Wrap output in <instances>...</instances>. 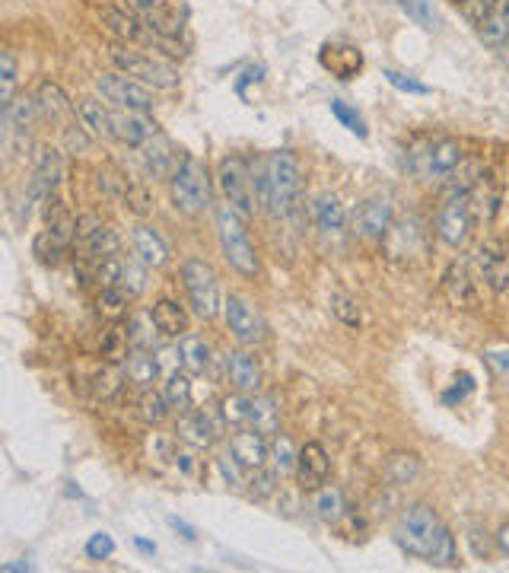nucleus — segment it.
<instances>
[{
  "instance_id": "f257e3e1",
  "label": "nucleus",
  "mask_w": 509,
  "mask_h": 573,
  "mask_svg": "<svg viewBox=\"0 0 509 573\" xmlns=\"http://www.w3.org/2000/svg\"><path fill=\"white\" fill-rule=\"evenodd\" d=\"M392 542L401 548V554L430 567H459L455 535L430 503H411V507L401 510L392 529Z\"/></svg>"
},
{
  "instance_id": "f03ea898",
  "label": "nucleus",
  "mask_w": 509,
  "mask_h": 573,
  "mask_svg": "<svg viewBox=\"0 0 509 573\" xmlns=\"http://www.w3.org/2000/svg\"><path fill=\"white\" fill-rule=\"evenodd\" d=\"M258 207L271 217H287L296 211L303 195V169L290 150H274L265 160L252 163Z\"/></svg>"
},
{
  "instance_id": "7ed1b4c3",
  "label": "nucleus",
  "mask_w": 509,
  "mask_h": 573,
  "mask_svg": "<svg viewBox=\"0 0 509 573\" xmlns=\"http://www.w3.org/2000/svg\"><path fill=\"white\" fill-rule=\"evenodd\" d=\"M465 150L452 137H427L408 150V172L424 185H449L465 166Z\"/></svg>"
},
{
  "instance_id": "20e7f679",
  "label": "nucleus",
  "mask_w": 509,
  "mask_h": 573,
  "mask_svg": "<svg viewBox=\"0 0 509 573\" xmlns=\"http://www.w3.org/2000/svg\"><path fill=\"white\" fill-rule=\"evenodd\" d=\"M217 242H220V252H223V262L230 265L239 277L252 281L258 277V252H255V242L245 230V220L236 207L230 204H220L217 207Z\"/></svg>"
},
{
  "instance_id": "39448f33",
  "label": "nucleus",
  "mask_w": 509,
  "mask_h": 573,
  "mask_svg": "<svg viewBox=\"0 0 509 573\" xmlns=\"http://www.w3.org/2000/svg\"><path fill=\"white\" fill-rule=\"evenodd\" d=\"M169 195L175 211L185 217H198L210 207V172L201 160L185 153L175 172L169 176Z\"/></svg>"
},
{
  "instance_id": "423d86ee",
  "label": "nucleus",
  "mask_w": 509,
  "mask_h": 573,
  "mask_svg": "<svg viewBox=\"0 0 509 573\" xmlns=\"http://www.w3.org/2000/svg\"><path fill=\"white\" fill-rule=\"evenodd\" d=\"M55 201V198H51ZM77 233H80V220L74 214H67L61 201H55V207H48V223L42 233H35L32 239V255L39 265L55 268L61 262V255L77 246Z\"/></svg>"
},
{
  "instance_id": "0eeeda50",
  "label": "nucleus",
  "mask_w": 509,
  "mask_h": 573,
  "mask_svg": "<svg viewBox=\"0 0 509 573\" xmlns=\"http://www.w3.org/2000/svg\"><path fill=\"white\" fill-rule=\"evenodd\" d=\"M182 287H185V297L188 306L195 312L198 319H217L223 300H220V281H217V271L210 268L204 258H185L182 262Z\"/></svg>"
},
{
  "instance_id": "6e6552de",
  "label": "nucleus",
  "mask_w": 509,
  "mask_h": 573,
  "mask_svg": "<svg viewBox=\"0 0 509 573\" xmlns=\"http://www.w3.org/2000/svg\"><path fill=\"white\" fill-rule=\"evenodd\" d=\"M112 64H115V71L140 80L144 86H153V90H172V86L179 83L175 64H169L160 55H150V51H134L128 45H115Z\"/></svg>"
},
{
  "instance_id": "1a4fd4ad",
  "label": "nucleus",
  "mask_w": 509,
  "mask_h": 573,
  "mask_svg": "<svg viewBox=\"0 0 509 573\" xmlns=\"http://www.w3.org/2000/svg\"><path fill=\"white\" fill-rule=\"evenodd\" d=\"M217 185L223 191L226 204L236 207L242 217L255 214V207H258L255 176H252V163L245 160V156H239V153L223 156L220 166H217Z\"/></svg>"
},
{
  "instance_id": "9d476101",
  "label": "nucleus",
  "mask_w": 509,
  "mask_h": 573,
  "mask_svg": "<svg viewBox=\"0 0 509 573\" xmlns=\"http://www.w3.org/2000/svg\"><path fill=\"white\" fill-rule=\"evenodd\" d=\"M478 223L471 217V207H468V191H452L449 198H443V204L436 207V217H433V233L436 239L443 242L449 249H462L465 242L471 239V230Z\"/></svg>"
},
{
  "instance_id": "9b49d317",
  "label": "nucleus",
  "mask_w": 509,
  "mask_h": 573,
  "mask_svg": "<svg viewBox=\"0 0 509 573\" xmlns=\"http://www.w3.org/2000/svg\"><path fill=\"white\" fill-rule=\"evenodd\" d=\"M96 90L102 93V99L115 109L125 112H150L153 109V93L150 86H144L140 80L121 74V71H105L96 80Z\"/></svg>"
},
{
  "instance_id": "f8f14e48",
  "label": "nucleus",
  "mask_w": 509,
  "mask_h": 573,
  "mask_svg": "<svg viewBox=\"0 0 509 573\" xmlns=\"http://www.w3.org/2000/svg\"><path fill=\"white\" fill-rule=\"evenodd\" d=\"M223 322L230 328V335L245 347H255L268 338L265 316L245 297H239V293H230V297L223 300Z\"/></svg>"
},
{
  "instance_id": "ddd939ff",
  "label": "nucleus",
  "mask_w": 509,
  "mask_h": 573,
  "mask_svg": "<svg viewBox=\"0 0 509 573\" xmlns=\"http://www.w3.org/2000/svg\"><path fill=\"white\" fill-rule=\"evenodd\" d=\"M395 223V204L389 191H376L366 201H360V207L350 217V227L360 239H370V242H382L385 233L392 230Z\"/></svg>"
},
{
  "instance_id": "4468645a",
  "label": "nucleus",
  "mask_w": 509,
  "mask_h": 573,
  "mask_svg": "<svg viewBox=\"0 0 509 573\" xmlns=\"http://www.w3.org/2000/svg\"><path fill=\"white\" fill-rule=\"evenodd\" d=\"M475 265L481 281L490 293H506L509 290V242L503 236H487L475 249Z\"/></svg>"
},
{
  "instance_id": "2eb2a0df",
  "label": "nucleus",
  "mask_w": 509,
  "mask_h": 573,
  "mask_svg": "<svg viewBox=\"0 0 509 573\" xmlns=\"http://www.w3.org/2000/svg\"><path fill=\"white\" fill-rule=\"evenodd\" d=\"M61 182V153L55 147H42L26 182V204H48Z\"/></svg>"
},
{
  "instance_id": "dca6fc26",
  "label": "nucleus",
  "mask_w": 509,
  "mask_h": 573,
  "mask_svg": "<svg viewBox=\"0 0 509 573\" xmlns=\"http://www.w3.org/2000/svg\"><path fill=\"white\" fill-rule=\"evenodd\" d=\"M385 252H389V258H401V262H411V258L424 255L427 249V230L424 223H420L417 217H401L392 223V230L385 233L382 239Z\"/></svg>"
},
{
  "instance_id": "f3484780",
  "label": "nucleus",
  "mask_w": 509,
  "mask_h": 573,
  "mask_svg": "<svg viewBox=\"0 0 509 573\" xmlns=\"http://www.w3.org/2000/svg\"><path fill=\"white\" fill-rule=\"evenodd\" d=\"M39 99L35 96H20L13 99V106L4 109V125H7V144L13 153H23L29 150L32 141V131H35V121H39Z\"/></svg>"
},
{
  "instance_id": "a211bd4d",
  "label": "nucleus",
  "mask_w": 509,
  "mask_h": 573,
  "mask_svg": "<svg viewBox=\"0 0 509 573\" xmlns=\"http://www.w3.org/2000/svg\"><path fill=\"white\" fill-rule=\"evenodd\" d=\"M77 249H80V258H86V262L96 265V262H102V258L118 255L121 236L109 227V223H102V220H80Z\"/></svg>"
},
{
  "instance_id": "6ab92c4d",
  "label": "nucleus",
  "mask_w": 509,
  "mask_h": 573,
  "mask_svg": "<svg viewBox=\"0 0 509 573\" xmlns=\"http://www.w3.org/2000/svg\"><path fill=\"white\" fill-rule=\"evenodd\" d=\"M296 484H300L303 491H319L328 484V475H331V459L325 453V446L322 443H303L300 446V456H296Z\"/></svg>"
},
{
  "instance_id": "aec40b11",
  "label": "nucleus",
  "mask_w": 509,
  "mask_h": 573,
  "mask_svg": "<svg viewBox=\"0 0 509 573\" xmlns=\"http://www.w3.org/2000/svg\"><path fill=\"white\" fill-rule=\"evenodd\" d=\"M271 453V443H268V433H261L255 427H239L230 440V456L245 468V472H261L268 462Z\"/></svg>"
},
{
  "instance_id": "412c9836",
  "label": "nucleus",
  "mask_w": 509,
  "mask_h": 573,
  "mask_svg": "<svg viewBox=\"0 0 509 573\" xmlns=\"http://www.w3.org/2000/svg\"><path fill=\"white\" fill-rule=\"evenodd\" d=\"M319 64L331 77L354 80L363 71V51L357 45H347V42H328L319 51Z\"/></svg>"
},
{
  "instance_id": "4be33fe9",
  "label": "nucleus",
  "mask_w": 509,
  "mask_h": 573,
  "mask_svg": "<svg viewBox=\"0 0 509 573\" xmlns=\"http://www.w3.org/2000/svg\"><path fill=\"white\" fill-rule=\"evenodd\" d=\"M443 293L455 309H475L478 306V281L468 265L452 262L443 271Z\"/></svg>"
},
{
  "instance_id": "5701e85b",
  "label": "nucleus",
  "mask_w": 509,
  "mask_h": 573,
  "mask_svg": "<svg viewBox=\"0 0 509 573\" xmlns=\"http://www.w3.org/2000/svg\"><path fill=\"white\" fill-rule=\"evenodd\" d=\"M175 437L185 443L195 453H204L217 443V424L207 418L204 411H185L179 421H175Z\"/></svg>"
},
{
  "instance_id": "b1692460",
  "label": "nucleus",
  "mask_w": 509,
  "mask_h": 573,
  "mask_svg": "<svg viewBox=\"0 0 509 573\" xmlns=\"http://www.w3.org/2000/svg\"><path fill=\"white\" fill-rule=\"evenodd\" d=\"M223 376L236 392H258L261 389V367L249 351H226L223 354Z\"/></svg>"
},
{
  "instance_id": "393cba45",
  "label": "nucleus",
  "mask_w": 509,
  "mask_h": 573,
  "mask_svg": "<svg viewBox=\"0 0 509 573\" xmlns=\"http://www.w3.org/2000/svg\"><path fill=\"white\" fill-rule=\"evenodd\" d=\"M468 207L475 223H494V217L500 214V185L490 172H481L478 182L468 188Z\"/></svg>"
},
{
  "instance_id": "a878e982",
  "label": "nucleus",
  "mask_w": 509,
  "mask_h": 573,
  "mask_svg": "<svg viewBox=\"0 0 509 573\" xmlns=\"http://www.w3.org/2000/svg\"><path fill=\"white\" fill-rule=\"evenodd\" d=\"M99 16H102V26L109 29L118 42H125V45L150 42V45H153V32H150L144 23H140L134 13H128V10H115V7H102Z\"/></svg>"
},
{
  "instance_id": "bb28decb",
  "label": "nucleus",
  "mask_w": 509,
  "mask_h": 573,
  "mask_svg": "<svg viewBox=\"0 0 509 573\" xmlns=\"http://www.w3.org/2000/svg\"><path fill=\"white\" fill-rule=\"evenodd\" d=\"M153 134H160V125H156L147 112H125V109L115 112V137L121 144L137 150V147H144Z\"/></svg>"
},
{
  "instance_id": "cd10ccee",
  "label": "nucleus",
  "mask_w": 509,
  "mask_h": 573,
  "mask_svg": "<svg viewBox=\"0 0 509 573\" xmlns=\"http://www.w3.org/2000/svg\"><path fill=\"white\" fill-rule=\"evenodd\" d=\"M137 153H140V163L147 169V176H153V179H169L175 166H179V160H175V153H172V144L163 134H153L144 147H137Z\"/></svg>"
},
{
  "instance_id": "c85d7f7f",
  "label": "nucleus",
  "mask_w": 509,
  "mask_h": 573,
  "mask_svg": "<svg viewBox=\"0 0 509 573\" xmlns=\"http://www.w3.org/2000/svg\"><path fill=\"white\" fill-rule=\"evenodd\" d=\"M125 373H128V382L134 389H153V382L163 376V367H160V357L156 351H144V347H131L128 357H125Z\"/></svg>"
},
{
  "instance_id": "c756f323",
  "label": "nucleus",
  "mask_w": 509,
  "mask_h": 573,
  "mask_svg": "<svg viewBox=\"0 0 509 573\" xmlns=\"http://www.w3.org/2000/svg\"><path fill=\"white\" fill-rule=\"evenodd\" d=\"M134 255L144 262L147 268H163L169 262V242L156 233L153 227H147V223H140V227H134Z\"/></svg>"
},
{
  "instance_id": "7c9ffc66",
  "label": "nucleus",
  "mask_w": 509,
  "mask_h": 573,
  "mask_svg": "<svg viewBox=\"0 0 509 573\" xmlns=\"http://www.w3.org/2000/svg\"><path fill=\"white\" fill-rule=\"evenodd\" d=\"M312 220H315V230H319L325 239L328 236H341L347 230V211H344V204L335 195H319V198H315Z\"/></svg>"
},
{
  "instance_id": "2f4dec72",
  "label": "nucleus",
  "mask_w": 509,
  "mask_h": 573,
  "mask_svg": "<svg viewBox=\"0 0 509 573\" xmlns=\"http://www.w3.org/2000/svg\"><path fill=\"white\" fill-rule=\"evenodd\" d=\"M153 319H156V325H160V332H163V338H169V341H179V338H185L188 335V312H185V306H179L175 300H169V297H163V300H156L153 303Z\"/></svg>"
},
{
  "instance_id": "473e14b6",
  "label": "nucleus",
  "mask_w": 509,
  "mask_h": 573,
  "mask_svg": "<svg viewBox=\"0 0 509 573\" xmlns=\"http://www.w3.org/2000/svg\"><path fill=\"white\" fill-rule=\"evenodd\" d=\"M420 468H424V462H420L417 453H405V449H398V453H392L389 459H385L382 478H385V484H392V488H405V484L417 481Z\"/></svg>"
},
{
  "instance_id": "72a5a7b5",
  "label": "nucleus",
  "mask_w": 509,
  "mask_h": 573,
  "mask_svg": "<svg viewBox=\"0 0 509 573\" xmlns=\"http://www.w3.org/2000/svg\"><path fill=\"white\" fill-rule=\"evenodd\" d=\"M77 115L90 137H115V112H109L99 99H80Z\"/></svg>"
},
{
  "instance_id": "f704fd0d",
  "label": "nucleus",
  "mask_w": 509,
  "mask_h": 573,
  "mask_svg": "<svg viewBox=\"0 0 509 573\" xmlns=\"http://www.w3.org/2000/svg\"><path fill=\"white\" fill-rule=\"evenodd\" d=\"M35 99H39V112L45 121H55V125H61V121L70 118V112H74V106H70L67 93L61 90L58 83L45 80L39 90H35Z\"/></svg>"
},
{
  "instance_id": "c9c22d12",
  "label": "nucleus",
  "mask_w": 509,
  "mask_h": 573,
  "mask_svg": "<svg viewBox=\"0 0 509 573\" xmlns=\"http://www.w3.org/2000/svg\"><path fill=\"white\" fill-rule=\"evenodd\" d=\"M312 510H315V516L322 519V523H341V519L347 516V497H344V491L341 488H335V484H325V488H319L315 491V497H312Z\"/></svg>"
},
{
  "instance_id": "e433bc0d",
  "label": "nucleus",
  "mask_w": 509,
  "mask_h": 573,
  "mask_svg": "<svg viewBox=\"0 0 509 573\" xmlns=\"http://www.w3.org/2000/svg\"><path fill=\"white\" fill-rule=\"evenodd\" d=\"M128 382V373H125V360H105L102 370L93 376V398L96 402H109L121 392V386Z\"/></svg>"
},
{
  "instance_id": "4c0bfd02",
  "label": "nucleus",
  "mask_w": 509,
  "mask_h": 573,
  "mask_svg": "<svg viewBox=\"0 0 509 573\" xmlns=\"http://www.w3.org/2000/svg\"><path fill=\"white\" fill-rule=\"evenodd\" d=\"M128 338H131V347H144V351H160L156 341L163 338L160 325H156L153 312L147 309H137L134 316L128 319Z\"/></svg>"
},
{
  "instance_id": "58836bf2",
  "label": "nucleus",
  "mask_w": 509,
  "mask_h": 573,
  "mask_svg": "<svg viewBox=\"0 0 509 573\" xmlns=\"http://www.w3.org/2000/svg\"><path fill=\"white\" fill-rule=\"evenodd\" d=\"M478 36L490 48H503L509 42V0H497V7L478 26Z\"/></svg>"
},
{
  "instance_id": "ea45409f",
  "label": "nucleus",
  "mask_w": 509,
  "mask_h": 573,
  "mask_svg": "<svg viewBox=\"0 0 509 573\" xmlns=\"http://www.w3.org/2000/svg\"><path fill=\"white\" fill-rule=\"evenodd\" d=\"M296 456H300V449L293 446V440L287 437V433H274V440H271V453H268V462H271V472L277 478H284V475H293L296 472Z\"/></svg>"
},
{
  "instance_id": "a19ab883",
  "label": "nucleus",
  "mask_w": 509,
  "mask_h": 573,
  "mask_svg": "<svg viewBox=\"0 0 509 573\" xmlns=\"http://www.w3.org/2000/svg\"><path fill=\"white\" fill-rule=\"evenodd\" d=\"M147 287V265L140 262V258L134 255H121V274H118V290H125L128 300H137L140 293H144Z\"/></svg>"
},
{
  "instance_id": "79ce46f5",
  "label": "nucleus",
  "mask_w": 509,
  "mask_h": 573,
  "mask_svg": "<svg viewBox=\"0 0 509 573\" xmlns=\"http://www.w3.org/2000/svg\"><path fill=\"white\" fill-rule=\"evenodd\" d=\"M249 427H255V430H261V433H277V430H280V418H277L274 398L252 392V402H249Z\"/></svg>"
},
{
  "instance_id": "37998d69",
  "label": "nucleus",
  "mask_w": 509,
  "mask_h": 573,
  "mask_svg": "<svg viewBox=\"0 0 509 573\" xmlns=\"http://www.w3.org/2000/svg\"><path fill=\"white\" fill-rule=\"evenodd\" d=\"M179 354H182V367L188 373H204L210 367V347L198 335H185L179 338Z\"/></svg>"
},
{
  "instance_id": "c03bdc74",
  "label": "nucleus",
  "mask_w": 509,
  "mask_h": 573,
  "mask_svg": "<svg viewBox=\"0 0 509 573\" xmlns=\"http://www.w3.org/2000/svg\"><path fill=\"white\" fill-rule=\"evenodd\" d=\"M169 402H166V395L163 392H153V389H144L137 398V418L156 427V424H163L169 418Z\"/></svg>"
},
{
  "instance_id": "a18cd8bd",
  "label": "nucleus",
  "mask_w": 509,
  "mask_h": 573,
  "mask_svg": "<svg viewBox=\"0 0 509 573\" xmlns=\"http://www.w3.org/2000/svg\"><path fill=\"white\" fill-rule=\"evenodd\" d=\"M249 402H252V392H233V395H226L223 398V405H220V418L223 424H230V427H249Z\"/></svg>"
},
{
  "instance_id": "49530a36",
  "label": "nucleus",
  "mask_w": 509,
  "mask_h": 573,
  "mask_svg": "<svg viewBox=\"0 0 509 573\" xmlns=\"http://www.w3.org/2000/svg\"><path fill=\"white\" fill-rule=\"evenodd\" d=\"M163 395H166L169 408H175V411L188 408V402H191V382H188V376L182 370L163 373Z\"/></svg>"
},
{
  "instance_id": "de8ad7c7",
  "label": "nucleus",
  "mask_w": 509,
  "mask_h": 573,
  "mask_svg": "<svg viewBox=\"0 0 509 573\" xmlns=\"http://www.w3.org/2000/svg\"><path fill=\"white\" fill-rule=\"evenodd\" d=\"M125 309H128V297H125V290H118V287H99L96 312H99L102 319H109V322H121V319H125Z\"/></svg>"
},
{
  "instance_id": "09e8293b",
  "label": "nucleus",
  "mask_w": 509,
  "mask_h": 573,
  "mask_svg": "<svg viewBox=\"0 0 509 573\" xmlns=\"http://www.w3.org/2000/svg\"><path fill=\"white\" fill-rule=\"evenodd\" d=\"M328 109H331V115H335L341 125L350 131V134H357L360 141H366V137H370V128H366V121H363V115L354 109V106H347L344 99H331L328 102Z\"/></svg>"
},
{
  "instance_id": "8fccbe9b",
  "label": "nucleus",
  "mask_w": 509,
  "mask_h": 573,
  "mask_svg": "<svg viewBox=\"0 0 509 573\" xmlns=\"http://www.w3.org/2000/svg\"><path fill=\"white\" fill-rule=\"evenodd\" d=\"M16 99V58L13 51L0 55V109H10Z\"/></svg>"
},
{
  "instance_id": "3c124183",
  "label": "nucleus",
  "mask_w": 509,
  "mask_h": 573,
  "mask_svg": "<svg viewBox=\"0 0 509 573\" xmlns=\"http://www.w3.org/2000/svg\"><path fill=\"white\" fill-rule=\"evenodd\" d=\"M398 7L408 13V20H414L424 29H436L440 26V16L433 10V0H398Z\"/></svg>"
},
{
  "instance_id": "603ef678",
  "label": "nucleus",
  "mask_w": 509,
  "mask_h": 573,
  "mask_svg": "<svg viewBox=\"0 0 509 573\" xmlns=\"http://www.w3.org/2000/svg\"><path fill=\"white\" fill-rule=\"evenodd\" d=\"M382 77L389 80V86H395L398 93H408V96H427L430 93V86L427 83H420L417 77L411 74H401V71H382Z\"/></svg>"
},
{
  "instance_id": "864d4df0",
  "label": "nucleus",
  "mask_w": 509,
  "mask_h": 573,
  "mask_svg": "<svg viewBox=\"0 0 509 573\" xmlns=\"http://www.w3.org/2000/svg\"><path fill=\"white\" fill-rule=\"evenodd\" d=\"M115 554V538L109 532H93L86 542V558L90 561H109Z\"/></svg>"
},
{
  "instance_id": "5fc2aeb1",
  "label": "nucleus",
  "mask_w": 509,
  "mask_h": 573,
  "mask_svg": "<svg viewBox=\"0 0 509 573\" xmlns=\"http://www.w3.org/2000/svg\"><path fill=\"white\" fill-rule=\"evenodd\" d=\"M331 309H335L338 322H344L347 328H360V309H357V300L344 297V293H335V297H331Z\"/></svg>"
},
{
  "instance_id": "6e6d98bb",
  "label": "nucleus",
  "mask_w": 509,
  "mask_h": 573,
  "mask_svg": "<svg viewBox=\"0 0 509 573\" xmlns=\"http://www.w3.org/2000/svg\"><path fill=\"white\" fill-rule=\"evenodd\" d=\"M471 392H475V376H471V373H459V376H455V382H452V389H446L443 392V405H459L462 402V398H468Z\"/></svg>"
},
{
  "instance_id": "4d7b16f0",
  "label": "nucleus",
  "mask_w": 509,
  "mask_h": 573,
  "mask_svg": "<svg viewBox=\"0 0 509 573\" xmlns=\"http://www.w3.org/2000/svg\"><path fill=\"white\" fill-rule=\"evenodd\" d=\"M468 545H471V551H475V558L487 561V558H490V551H494L497 542L487 535L484 526H468Z\"/></svg>"
},
{
  "instance_id": "13d9d810",
  "label": "nucleus",
  "mask_w": 509,
  "mask_h": 573,
  "mask_svg": "<svg viewBox=\"0 0 509 573\" xmlns=\"http://www.w3.org/2000/svg\"><path fill=\"white\" fill-rule=\"evenodd\" d=\"M484 363H487L490 370H494V376L500 382H509V347H500V351H487Z\"/></svg>"
},
{
  "instance_id": "bf43d9fd",
  "label": "nucleus",
  "mask_w": 509,
  "mask_h": 573,
  "mask_svg": "<svg viewBox=\"0 0 509 573\" xmlns=\"http://www.w3.org/2000/svg\"><path fill=\"white\" fill-rule=\"evenodd\" d=\"M465 16H468V23H475V26H481L487 16H490V10L497 7V0H465Z\"/></svg>"
},
{
  "instance_id": "052dcab7",
  "label": "nucleus",
  "mask_w": 509,
  "mask_h": 573,
  "mask_svg": "<svg viewBox=\"0 0 509 573\" xmlns=\"http://www.w3.org/2000/svg\"><path fill=\"white\" fill-rule=\"evenodd\" d=\"M169 526H172L175 532H182V538H185V542H195V538H198V532L191 529V526L185 523V519H179V516H169Z\"/></svg>"
},
{
  "instance_id": "680f3d73",
  "label": "nucleus",
  "mask_w": 509,
  "mask_h": 573,
  "mask_svg": "<svg viewBox=\"0 0 509 573\" xmlns=\"http://www.w3.org/2000/svg\"><path fill=\"white\" fill-rule=\"evenodd\" d=\"M494 542H497V551L503 554V558H509V523H503L494 535Z\"/></svg>"
},
{
  "instance_id": "e2e57ef3",
  "label": "nucleus",
  "mask_w": 509,
  "mask_h": 573,
  "mask_svg": "<svg viewBox=\"0 0 509 573\" xmlns=\"http://www.w3.org/2000/svg\"><path fill=\"white\" fill-rule=\"evenodd\" d=\"M134 548H137L140 554H150V558L156 554V545H153V542H147V538H140V535L134 538Z\"/></svg>"
},
{
  "instance_id": "0e129e2a",
  "label": "nucleus",
  "mask_w": 509,
  "mask_h": 573,
  "mask_svg": "<svg viewBox=\"0 0 509 573\" xmlns=\"http://www.w3.org/2000/svg\"><path fill=\"white\" fill-rule=\"evenodd\" d=\"M503 58H506V64H509V42L503 45Z\"/></svg>"
},
{
  "instance_id": "69168bd1",
  "label": "nucleus",
  "mask_w": 509,
  "mask_h": 573,
  "mask_svg": "<svg viewBox=\"0 0 509 573\" xmlns=\"http://www.w3.org/2000/svg\"><path fill=\"white\" fill-rule=\"evenodd\" d=\"M449 4H455V7H459V4H465V0H449Z\"/></svg>"
}]
</instances>
